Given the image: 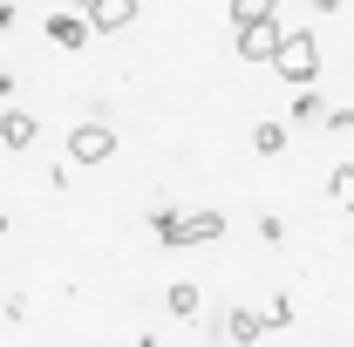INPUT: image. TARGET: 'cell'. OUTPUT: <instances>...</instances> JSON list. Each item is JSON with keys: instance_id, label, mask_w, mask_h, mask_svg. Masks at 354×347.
Returning <instances> with one entry per match:
<instances>
[{"instance_id": "cell-1", "label": "cell", "mask_w": 354, "mask_h": 347, "mask_svg": "<svg viewBox=\"0 0 354 347\" xmlns=\"http://www.w3.org/2000/svg\"><path fill=\"white\" fill-rule=\"evenodd\" d=\"M272 68H279L293 88H313V75H320V41H313V28H286V41H279V55H272Z\"/></svg>"}, {"instance_id": "cell-4", "label": "cell", "mask_w": 354, "mask_h": 347, "mask_svg": "<svg viewBox=\"0 0 354 347\" xmlns=\"http://www.w3.org/2000/svg\"><path fill=\"white\" fill-rule=\"evenodd\" d=\"M136 21V0H88V28L95 35H123Z\"/></svg>"}, {"instance_id": "cell-6", "label": "cell", "mask_w": 354, "mask_h": 347, "mask_svg": "<svg viewBox=\"0 0 354 347\" xmlns=\"http://www.w3.org/2000/svg\"><path fill=\"white\" fill-rule=\"evenodd\" d=\"M35 136H41V123H35L28 109H7V116H0V143H7V150H28Z\"/></svg>"}, {"instance_id": "cell-5", "label": "cell", "mask_w": 354, "mask_h": 347, "mask_svg": "<svg viewBox=\"0 0 354 347\" xmlns=\"http://www.w3.org/2000/svg\"><path fill=\"white\" fill-rule=\"evenodd\" d=\"M88 35H95V28H88V14H55V21H48V41L68 48V55H75V48H88Z\"/></svg>"}, {"instance_id": "cell-15", "label": "cell", "mask_w": 354, "mask_h": 347, "mask_svg": "<svg viewBox=\"0 0 354 347\" xmlns=\"http://www.w3.org/2000/svg\"><path fill=\"white\" fill-rule=\"evenodd\" d=\"M0 225H7V218H0Z\"/></svg>"}, {"instance_id": "cell-11", "label": "cell", "mask_w": 354, "mask_h": 347, "mask_svg": "<svg viewBox=\"0 0 354 347\" xmlns=\"http://www.w3.org/2000/svg\"><path fill=\"white\" fill-rule=\"evenodd\" d=\"M252 150H259V157H279V150H286V123H259V130H252Z\"/></svg>"}, {"instance_id": "cell-12", "label": "cell", "mask_w": 354, "mask_h": 347, "mask_svg": "<svg viewBox=\"0 0 354 347\" xmlns=\"http://www.w3.org/2000/svg\"><path fill=\"white\" fill-rule=\"evenodd\" d=\"M327 198H334L341 212H354V164H341V171L327 177Z\"/></svg>"}, {"instance_id": "cell-2", "label": "cell", "mask_w": 354, "mask_h": 347, "mask_svg": "<svg viewBox=\"0 0 354 347\" xmlns=\"http://www.w3.org/2000/svg\"><path fill=\"white\" fill-rule=\"evenodd\" d=\"M68 157H75V164H109V157H116V130H109V123H82V130L68 136Z\"/></svg>"}, {"instance_id": "cell-10", "label": "cell", "mask_w": 354, "mask_h": 347, "mask_svg": "<svg viewBox=\"0 0 354 347\" xmlns=\"http://www.w3.org/2000/svg\"><path fill=\"white\" fill-rule=\"evenodd\" d=\"M164 306H171L177 320H191V313H198V286H191V279H177L171 293H164Z\"/></svg>"}, {"instance_id": "cell-13", "label": "cell", "mask_w": 354, "mask_h": 347, "mask_svg": "<svg viewBox=\"0 0 354 347\" xmlns=\"http://www.w3.org/2000/svg\"><path fill=\"white\" fill-rule=\"evenodd\" d=\"M177 232H184V218H177V212H157V238H164V245H177Z\"/></svg>"}, {"instance_id": "cell-7", "label": "cell", "mask_w": 354, "mask_h": 347, "mask_svg": "<svg viewBox=\"0 0 354 347\" xmlns=\"http://www.w3.org/2000/svg\"><path fill=\"white\" fill-rule=\"evenodd\" d=\"M225 232V218L218 212H198V218H184V232H177V245H212Z\"/></svg>"}, {"instance_id": "cell-8", "label": "cell", "mask_w": 354, "mask_h": 347, "mask_svg": "<svg viewBox=\"0 0 354 347\" xmlns=\"http://www.w3.org/2000/svg\"><path fill=\"white\" fill-rule=\"evenodd\" d=\"M225 334H232L239 347H252V341L266 334V313H252V306H232V320H225Z\"/></svg>"}, {"instance_id": "cell-3", "label": "cell", "mask_w": 354, "mask_h": 347, "mask_svg": "<svg viewBox=\"0 0 354 347\" xmlns=\"http://www.w3.org/2000/svg\"><path fill=\"white\" fill-rule=\"evenodd\" d=\"M279 41H286V28H279V21H252V28H239V62H272V55H279Z\"/></svg>"}, {"instance_id": "cell-14", "label": "cell", "mask_w": 354, "mask_h": 347, "mask_svg": "<svg viewBox=\"0 0 354 347\" xmlns=\"http://www.w3.org/2000/svg\"><path fill=\"white\" fill-rule=\"evenodd\" d=\"M293 116H300V123H313V116H320V95H313V88H300V102H293Z\"/></svg>"}, {"instance_id": "cell-9", "label": "cell", "mask_w": 354, "mask_h": 347, "mask_svg": "<svg viewBox=\"0 0 354 347\" xmlns=\"http://www.w3.org/2000/svg\"><path fill=\"white\" fill-rule=\"evenodd\" d=\"M232 21L252 28V21H279V0H232Z\"/></svg>"}]
</instances>
